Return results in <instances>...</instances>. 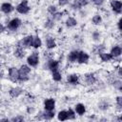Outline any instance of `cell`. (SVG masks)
I'll list each match as a JSON object with an SVG mask.
<instances>
[{
	"label": "cell",
	"mask_w": 122,
	"mask_h": 122,
	"mask_svg": "<svg viewBox=\"0 0 122 122\" xmlns=\"http://www.w3.org/2000/svg\"><path fill=\"white\" fill-rule=\"evenodd\" d=\"M30 69L28 66H26V65L21 66L20 70L18 71V79L20 81H26V80H28L29 79L28 74L30 73Z\"/></svg>",
	"instance_id": "6da1fadb"
},
{
	"label": "cell",
	"mask_w": 122,
	"mask_h": 122,
	"mask_svg": "<svg viewBox=\"0 0 122 122\" xmlns=\"http://www.w3.org/2000/svg\"><path fill=\"white\" fill-rule=\"evenodd\" d=\"M16 10L22 14H25L27 12H29L30 10V7L28 6V1L27 0H23L17 7H16Z\"/></svg>",
	"instance_id": "7a4b0ae2"
},
{
	"label": "cell",
	"mask_w": 122,
	"mask_h": 122,
	"mask_svg": "<svg viewBox=\"0 0 122 122\" xmlns=\"http://www.w3.org/2000/svg\"><path fill=\"white\" fill-rule=\"evenodd\" d=\"M28 64L30 65L31 67H35L37 64H38V61H39V56H38V52H33L32 54H30L28 59Z\"/></svg>",
	"instance_id": "3957f363"
},
{
	"label": "cell",
	"mask_w": 122,
	"mask_h": 122,
	"mask_svg": "<svg viewBox=\"0 0 122 122\" xmlns=\"http://www.w3.org/2000/svg\"><path fill=\"white\" fill-rule=\"evenodd\" d=\"M111 6L112 8V10L117 12V13H121V10H122V3L120 1H117V0H112L111 2Z\"/></svg>",
	"instance_id": "277c9868"
},
{
	"label": "cell",
	"mask_w": 122,
	"mask_h": 122,
	"mask_svg": "<svg viewBox=\"0 0 122 122\" xmlns=\"http://www.w3.org/2000/svg\"><path fill=\"white\" fill-rule=\"evenodd\" d=\"M20 24H21L20 19L14 18V19H12V20L9 23L8 27H9V29H10V30H15L16 29H18V27L20 26Z\"/></svg>",
	"instance_id": "5b68a950"
},
{
	"label": "cell",
	"mask_w": 122,
	"mask_h": 122,
	"mask_svg": "<svg viewBox=\"0 0 122 122\" xmlns=\"http://www.w3.org/2000/svg\"><path fill=\"white\" fill-rule=\"evenodd\" d=\"M89 60V55L84 52V51H78V56H77V61L79 63H87Z\"/></svg>",
	"instance_id": "8992f818"
},
{
	"label": "cell",
	"mask_w": 122,
	"mask_h": 122,
	"mask_svg": "<svg viewBox=\"0 0 122 122\" xmlns=\"http://www.w3.org/2000/svg\"><path fill=\"white\" fill-rule=\"evenodd\" d=\"M9 76L12 81H16L18 79V71L15 68H10L9 70Z\"/></svg>",
	"instance_id": "52a82bcc"
},
{
	"label": "cell",
	"mask_w": 122,
	"mask_h": 122,
	"mask_svg": "<svg viewBox=\"0 0 122 122\" xmlns=\"http://www.w3.org/2000/svg\"><path fill=\"white\" fill-rule=\"evenodd\" d=\"M45 109L47 111H52L54 109V105H55V102L52 98H50V99H47L45 101Z\"/></svg>",
	"instance_id": "ba28073f"
},
{
	"label": "cell",
	"mask_w": 122,
	"mask_h": 122,
	"mask_svg": "<svg viewBox=\"0 0 122 122\" xmlns=\"http://www.w3.org/2000/svg\"><path fill=\"white\" fill-rule=\"evenodd\" d=\"M12 10H13V7L10 3H4L1 6V10L5 13H9V12L12 11Z\"/></svg>",
	"instance_id": "9c48e42d"
},
{
	"label": "cell",
	"mask_w": 122,
	"mask_h": 122,
	"mask_svg": "<svg viewBox=\"0 0 122 122\" xmlns=\"http://www.w3.org/2000/svg\"><path fill=\"white\" fill-rule=\"evenodd\" d=\"M88 2H89L88 0H75L73 5H72V8L73 9H80L81 7L87 5Z\"/></svg>",
	"instance_id": "30bf717a"
},
{
	"label": "cell",
	"mask_w": 122,
	"mask_h": 122,
	"mask_svg": "<svg viewBox=\"0 0 122 122\" xmlns=\"http://www.w3.org/2000/svg\"><path fill=\"white\" fill-rule=\"evenodd\" d=\"M22 93V89L19 88V87H16V88H12L10 91V94L11 97H17L18 95H20Z\"/></svg>",
	"instance_id": "8fae6325"
},
{
	"label": "cell",
	"mask_w": 122,
	"mask_h": 122,
	"mask_svg": "<svg viewBox=\"0 0 122 122\" xmlns=\"http://www.w3.org/2000/svg\"><path fill=\"white\" fill-rule=\"evenodd\" d=\"M121 52H122L121 48H120L119 46H115V47H113V48L112 49L111 54H112V57H116V56H119V55L121 54Z\"/></svg>",
	"instance_id": "7c38bea8"
},
{
	"label": "cell",
	"mask_w": 122,
	"mask_h": 122,
	"mask_svg": "<svg viewBox=\"0 0 122 122\" xmlns=\"http://www.w3.org/2000/svg\"><path fill=\"white\" fill-rule=\"evenodd\" d=\"M58 61L55 60H50L49 61V68L51 71H58Z\"/></svg>",
	"instance_id": "4fadbf2b"
},
{
	"label": "cell",
	"mask_w": 122,
	"mask_h": 122,
	"mask_svg": "<svg viewBox=\"0 0 122 122\" xmlns=\"http://www.w3.org/2000/svg\"><path fill=\"white\" fill-rule=\"evenodd\" d=\"M21 43H22L24 46H26V47L31 46V45H32V36H31V35H29V36L25 37V38L21 41Z\"/></svg>",
	"instance_id": "5bb4252c"
},
{
	"label": "cell",
	"mask_w": 122,
	"mask_h": 122,
	"mask_svg": "<svg viewBox=\"0 0 122 122\" xmlns=\"http://www.w3.org/2000/svg\"><path fill=\"white\" fill-rule=\"evenodd\" d=\"M67 80H68L69 83L75 85V84L78 83V76H77L76 74H71V75L68 76V79H67Z\"/></svg>",
	"instance_id": "9a60e30c"
},
{
	"label": "cell",
	"mask_w": 122,
	"mask_h": 122,
	"mask_svg": "<svg viewBox=\"0 0 122 122\" xmlns=\"http://www.w3.org/2000/svg\"><path fill=\"white\" fill-rule=\"evenodd\" d=\"M75 111H76V112H77L78 114L82 115V114L85 113L86 109H85V106H84L83 104H77V105L75 106Z\"/></svg>",
	"instance_id": "2e32d148"
},
{
	"label": "cell",
	"mask_w": 122,
	"mask_h": 122,
	"mask_svg": "<svg viewBox=\"0 0 122 122\" xmlns=\"http://www.w3.org/2000/svg\"><path fill=\"white\" fill-rule=\"evenodd\" d=\"M77 56H78V51H72L69 54L68 59H69V61H71V62H74V61L77 60Z\"/></svg>",
	"instance_id": "e0dca14e"
},
{
	"label": "cell",
	"mask_w": 122,
	"mask_h": 122,
	"mask_svg": "<svg viewBox=\"0 0 122 122\" xmlns=\"http://www.w3.org/2000/svg\"><path fill=\"white\" fill-rule=\"evenodd\" d=\"M41 44H42V42H41V40H40V38L38 36L32 37V45L31 46H33L34 48L37 49V48H39L41 46Z\"/></svg>",
	"instance_id": "ac0fdd59"
},
{
	"label": "cell",
	"mask_w": 122,
	"mask_h": 122,
	"mask_svg": "<svg viewBox=\"0 0 122 122\" xmlns=\"http://www.w3.org/2000/svg\"><path fill=\"white\" fill-rule=\"evenodd\" d=\"M14 54H15V56H17V57H19V58H21V57L24 56V51H23V48H22L20 45L17 46V49H16Z\"/></svg>",
	"instance_id": "d6986e66"
},
{
	"label": "cell",
	"mask_w": 122,
	"mask_h": 122,
	"mask_svg": "<svg viewBox=\"0 0 122 122\" xmlns=\"http://www.w3.org/2000/svg\"><path fill=\"white\" fill-rule=\"evenodd\" d=\"M100 58L102 61L107 62V61H110L112 58V56L111 53H100Z\"/></svg>",
	"instance_id": "ffe728a7"
},
{
	"label": "cell",
	"mask_w": 122,
	"mask_h": 122,
	"mask_svg": "<svg viewBox=\"0 0 122 122\" xmlns=\"http://www.w3.org/2000/svg\"><path fill=\"white\" fill-rule=\"evenodd\" d=\"M86 82L89 84V85H92L95 82V77L93 76V74L90 73V74H87L86 75Z\"/></svg>",
	"instance_id": "44dd1931"
},
{
	"label": "cell",
	"mask_w": 122,
	"mask_h": 122,
	"mask_svg": "<svg viewBox=\"0 0 122 122\" xmlns=\"http://www.w3.org/2000/svg\"><path fill=\"white\" fill-rule=\"evenodd\" d=\"M53 116H54V112L52 111H47L46 110V112L43 113V117L45 119H51Z\"/></svg>",
	"instance_id": "7402d4cb"
},
{
	"label": "cell",
	"mask_w": 122,
	"mask_h": 122,
	"mask_svg": "<svg viewBox=\"0 0 122 122\" xmlns=\"http://www.w3.org/2000/svg\"><path fill=\"white\" fill-rule=\"evenodd\" d=\"M66 24H67V26H69V27H73V26H75V25L77 24V22H76V20H75L74 18L69 17L68 20H67V22H66Z\"/></svg>",
	"instance_id": "603a6c76"
},
{
	"label": "cell",
	"mask_w": 122,
	"mask_h": 122,
	"mask_svg": "<svg viewBox=\"0 0 122 122\" xmlns=\"http://www.w3.org/2000/svg\"><path fill=\"white\" fill-rule=\"evenodd\" d=\"M58 119H59V120H61V121H64V120L68 119L67 112H65V111H61V112L58 113Z\"/></svg>",
	"instance_id": "cb8c5ba5"
},
{
	"label": "cell",
	"mask_w": 122,
	"mask_h": 122,
	"mask_svg": "<svg viewBox=\"0 0 122 122\" xmlns=\"http://www.w3.org/2000/svg\"><path fill=\"white\" fill-rule=\"evenodd\" d=\"M52 78L55 81H60L62 76H61V74H60V72L58 71H52Z\"/></svg>",
	"instance_id": "d4e9b609"
},
{
	"label": "cell",
	"mask_w": 122,
	"mask_h": 122,
	"mask_svg": "<svg viewBox=\"0 0 122 122\" xmlns=\"http://www.w3.org/2000/svg\"><path fill=\"white\" fill-rule=\"evenodd\" d=\"M55 46H56L55 45V42H54V40L52 38H49L47 40V47H48V49H52Z\"/></svg>",
	"instance_id": "484cf974"
},
{
	"label": "cell",
	"mask_w": 122,
	"mask_h": 122,
	"mask_svg": "<svg viewBox=\"0 0 122 122\" xmlns=\"http://www.w3.org/2000/svg\"><path fill=\"white\" fill-rule=\"evenodd\" d=\"M92 23L95 24V25H98L101 23V17L99 15H94L92 17Z\"/></svg>",
	"instance_id": "4316f807"
},
{
	"label": "cell",
	"mask_w": 122,
	"mask_h": 122,
	"mask_svg": "<svg viewBox=\"0 0 122 122\" xmlns=\"http://www.w3.org/2000/svg\"><path fill=\"white\" fill-rule=\"evenodd\" d=\"M67 115H68V118H69V119H73V118H74V112H73L72 110H71V109L67 112Z\"/></svg>",
	"instance_id": "83f0119b"
},
{
	"label": "cell",
	"mask_w": 122,
	"mask_h": 122,
	"mask_svg": "<svg viewBox=\"0 0 122 122\" xmlns=\"http://www.w3.org/2000/svg\"><path fill=\"white\" fill-rule=\"evenodd\" d=\"M48 10H49L51 14H54V13L56 12V8H55L54 6H50L49 9H48Z\"/></svg>",
	"instance_id": "f1b7e54d"
},
{
	"label": "cell",
	"mask_w": 122,
	"mask_h": 122,
	"mask_svg": "<svg viewBox=\"0 0 122 122\" xmlns=\"http://www.w3.org/2000/svg\"><path fill=\"white\" fill-rule=\"evenodd\" d=\"M116 100H117V105H118V107L121 108V107H122V97H121V96H118Z\"/></svg>",
	"instance_id": "f546056e"
},
{
	"label": "cell",
	"mask_w": 122,
	"mask_h": 122,
	"mask_svg": "<svg viewBox=\"0 0 122 122\" xmlns=\"http://www.w3.org/2000/svg\"><path fill=\"white\" fill-rule=\"evenodd\" d=\"M45 26L47 27V28H51L52 26H53V23H52V21H51V20H49L46 24H45Z\"/></svg>",
	"instance_id": "4dcf8cb0"
},
{
	"label": "cell",
	"mask_w": 122,
	"mask_h": 122,
	"mask_svg": "<svg viewBox=\"0 0 122 122\" xmlns=\"http://www.w3.org/2000/svg\"><path fill=\"white\" fill-rule=\"evenodd\" d=\"M67 3H68V0H59V5H61V6H64Z\"/></svg>",
	"instance_id": "1f68e13d"
},
{
	"label": "cell",
	"mask_w": 122,
	"mask_h": 122,
	"mask_svg": "<svg viewBox=\"0 0 122 122\" xmlns=\"http://www.w3.org/2000/svg\"><path fill=\"white\" fill-rule=\"evenodd\" d=\"M114 86H115L117 89L121 90V84H120V82H119V81H116V82H115V84H114Z\"/></svg>",
	"instance_id": "d6a6232c"
},
{
	"label": "cell",
	"mask_w": 122,
	"mask_h": 122,
	"mask_svg": "<svg viewBox=\"0 0 122 122\" xmlns=\"http://www.w3.org/2000/svg\"><path fill=\"white\" fill-rule=\"evenodd\" d=\"M92 2H93L94 4H96V5H100V4L103 2V0H92Z\"/></svg>",
	"instance_id": "836d02e7"
},
{
	"label": "cell",
	"mask_w": 122,
	"mask_h": 122,
	"mask_svg": "<svg viewBox=\"0 0 122 122\" xmlns=\"http://www.w3.org/2000/svg\"><path fill=\"white\" fill-rule=\"evenodd\" d=\"M23 120V117H15V118H12V121H22Z\"/></svg>",
	"instance_id": "e575fe53"
},
{
	"label": "cell",
	"mask_w": 122,
	"mask_h": 122,
	"mask_svg": "<svg viewBox=\"0 0 122 122\" xmlns=\"http://www.w3.org/2000/svg\"><path fill=\"white\" fill-rule=\"evenodd\" d=\"M121 22H122V19H119V21H118V28H119V30H121Z\"/></svg>",
	"instance_id": "d590c367"
},
{
	"label": "cell",
	"mask_w": 122,
	"mask_h": 122,
	"mask_svg": "<svg viewBox=\"0 0 122 122\" xmlns=\"http://www.w3.org/2000/svg\"><path fill=\"white\" fill-rule=\"evenodd\" d=\"M4 30H5V28H4V26L0 24V32H1V31H3Z\"/></svg>",
	"instance_id": "8d00e7d4"
}]
</instances>
